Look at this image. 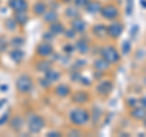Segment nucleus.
<instances>
[{
    "mask_svg": "<svg viewBox=\"0 0 146 137\" xmlns=\"http://www.w3.org/2000/svg\"><path fill=\"white\" fill-rule=\"evenodd\" d=\"M70 121L72 122L73 125H85L86 122L89 121L90 119V115L89 113L85 110V109L83 108H74L72 109V110L70 111Z\"/></svg>",
    "mask_w": 146,
    "mask_h": 137,
    "instance_id": "obj_1",
    "label": "nucleus"
},
{
    "mask_svg": "<svg viewBox=\"0 0 146 137\" xmlns=\"http://www.w3.org/2000/svg\"><path fill=\"white\" fill-rule=\"evenodd\" d=\"M101 58H104L110 64H117L121 60V55L118 53V50L115 47H112V45H106V47L102 48Z\"/></svg>",
    "mask_w": 146,
    "mask_h": 137,
    "instance_id": "obj_2",
    "label": "nucleus"
},
{
    "mask_svg": "<svg viewBox=\"0 0 146 137\" xmlns=\"http://www.w3.org/2000/svg\"><path fill=\"white\" fill-rule=\"evenodd\" d=\"M44 125H45V121L40 115L32 114V115L28 116V129L32 134H39L43 130Z\"/></svg>",
    "mask_w": 146,
    "mask_h": 137,
    "instance_id": "obj_3",
    "label": "nucleus"
},
{
    "mask_svg": "<svg viewBox=\"0 0 146 137\" xmlns=\"http://www.w3.org/2000/svg\"><path fill=\"white\" fill-rule=\"evenodd\" d=\"M16 88L21 93H29L33 89V81H32L29 76L22 75L16 81Z\"/></svg>",
    "mask_w": 146,
    "mask_h": 137,
    "instance_id": "obj_4",
    "label": "nucleus"
},
{
    "mask_svg": "<svg viewBox=\"0 0 146 137\" xmlns=\"http://www.w3.org/2000/svg\"><path fill=\"white\" fill-rule=\"evenodd\" d=\"M100 13L102 15L104 19L113 21V20H116L118 17V15H119V11H118V7L116 5H113V4H107V5L102 6Z\"/></svg>",
    "mask_w": 146,
    "mask_h": 137,
    "instance_id": "obj_5",
    "label": "nucleus"
},
{
    "mask_svg": "<svg viewBox=\"0 0 146 137\" xmlns=\"http://www.w3.org/2000/svg\"><path fill=\"white\" fill-rule=\"evenodd\" d=\"M9 6L15 12H22V11H27L28 4H27L26 0H10L9 1Z\"/></svg>",
    "mask_w": 146,
    "mask_h": 137,
    "instance_id": "obj_6",
    "label": "nucleus"
},
{
    "mask_svg": "<svg viewBox=\"0 0 146 137\" xmlns=\"http://www.w3.org/2000/svg\"><path fill=\"white\" fill-rule=\"evenodd\" d=\"M122 32H123V26L121 24H118V22H112L107 27V33L112 38H118L122 34Z\"/></svg>",
    "mask_w": 146,
    "mask_h": 137,
    "instance_id": "obj_7",
    "label": "nucleus"
},
{
    "mask_svg": "<svg viewBox=\"0 0 146 137\" xmlns=\"http://www.w3.org/2000/svg\"><path fill=\"white\" fill-rule=\"evenodd\" d=\"M96 88H98V92L101 95H107L112 92L113 85H112V82H110V81H102L98 85Z\"/></svg>",
    "mask_w": 146,
    "mask_h": 137,
    "instance_id": "obj_8",
    "label": "nucleus"
},
{
    "mask_svg": "<svg viewBox=\"0 0 146 137\" xmlns=\"http://www.w3.org/2000/svg\"><path fill=\"white\" fill-rule=\"evenodd\" d=\"M131 116H133L135 120H144L146 118V108L143 107V105H135L133 108V110L130 111Z\"/></svg>",
    "mask_w": 146,
    "mask_h": 137,
    "instance_id": "obj_9",
    "label": "nucleus"
},
{
    "mask_svg": "<svg viewBox=\"0 0 146 137\" xmlns=\"http://www.w3.org/2000/svg\"><path fill=\"white\" fill-rule=\"evenodd\" d=\"M71 26H72V28L76 31V33H83V32L85 31V28H86L85 22L82 20V19H79V17H76V19H73Z\"/></svg>",
    "mask_w": 146,
    "mask_h": 137,
    "instance_id": "obj_10",
    "label": "nucleus"
},
{
    "mask_svg": "<svg viewBox=\"0 0 146 137\" xmlns=\"http://www.w3.org/2000/svg\"><path fill=\"white\" fill-rule=\"evenodd\" d=\"M36 53H38L40 56H49L50 54L52 53V47H51V44H49V43H46V42L39 44L38 48H36Z\"/></svg>",
    "mask_w": 146,
    "mask_h": 137,
    "instance_id": "obj_11",
    "label": "nucleus"
},
{
    "mask_svg": "<svg viewBox=\"0 0 146 137\" xmlns=\"http://www.w3.org/2000/svg\"><path fill=\"white\" fill-rule=\"evenodd\" d=\"M94 67L96 68L98 71H100V72H105V71H107L110 68V62H107L104 58H99V59L95 60Z\"/></svg>",
    "mask_w": 146,
    "mask_h": 137,
    "instance_id": "obj_12",
    "label": "nucleus"
},
{
    "mask_svg": "<svg viewBox=\"0 0 146 137\" xmlns=\"http://www.w3.org/2000/svg\"><path fill=\"white\" fill-rule=\"evenodd\" d=\"M85 9H86V11H88L89 13H98V12L101 11L102 6H101V4H100L99 1H96V0H90Z\"/></svg>",
    "mask_w": 146,
    "mask_h": 137,
    "instance_id": "obj_13",
    "label": "nucleus"
},
{
    "mask_svg": "<svg viewBox=\"0 0 146 137\" xmlns=\"http://www.w3.org/2000/svg\"><path fill=\"white\" fill-rule=\"evenodd\" d=\"M22 126H23V119H22L20 115H16L11 119L10 121V127L11 130L13 131H20L22 129Z\"/></svg>",
    "mask_w": 146,
    "mask_h": 137,
    "instance_id": "obj_14",
    "label": "nucleus"
},
{
    "mask_svg": "<svg viewBox=\"0 0 146 137\" xmlns=\"http://www.w3.org/2000/svg\"><path fill=\"white\" fill-rule=\"evenodd\" d=\"M93 33L98 38H105L106 36H108V33H107V27L104 26V25H96V26H94Z\"/></svg>",
    "mask_w": 146,
    "mask_h": 137,
    "instance_id": "obj_15",
    "label": "nucleus"
},
{
    "mask_svg": "<svg viewBox=\"0 0 146 137\" xmlns=\"http://www.w3.org/2000/svg\"><path fill=\"white\" fill-rule=\"evenodd\" d=\"M88 99H89V95L85 92H77L73 94V97H72V100L77 104H83L85 102H88Z\"/></svg>",
    "mask_w": 146,
    "mask_h": 137,
    "instance_id": "obj_16",
    "label": "nucleus"
},
{
    "mask_svg": "<svg viewBox=\"0 0 146 137\" xmlns=\"http://www.w3.org/2000/svg\"><path fill=\"white\" fill-rule=\"evenodd\" d=\"M70 92H71V89H70V87H68L67 85H58L57 87L55 88V93H56L60 98L67 97V95L70 94Z\"/></svg>",
    "mask_w": 146,
    "mask_h": 137,
    "instance_id": "obj_17",
    "label": "nucleus"
},
{
    "mask_svg": "<svg viewBox=\"0 0 146 137\" xmlns=\"http://www.w3.org/2000/svg\"><path fill=\"white\" fill-rule=\"evenodd\" d=\"M48 10V6H46V4H44L43 1H38V3H35L34 4V6H33V11L35 15H38V16H42L44 15L45 12H46Z\"/></svg>",
    "mask_w": 146,
    "mask_h": 137,
    "instance_id": "obj_18",
    "label": "nucleus"
},
{
    "mask_svg": "<svg viewBox=\"0 0 146 137\" xmlns=\"http://www.w3.org/2000/svg\"><path fill=\"white\" fill-rule=\"evenodd\" d=\"M45 79H48L50 81V83H52V82H56L60 80V72L56 71V70H52V68H50L45 72Z\"/></svg>",
    "mask_w": 146,
    "mask_h": 137,
    "instance_id": "obj_19",
    "label": "nucleus"
},
{
    "mask_svg": "<svg viewBox=\"0 0 146 137\" xmlns=\"http://www.w3.org/2000/svg\"><path fill=\"white\" fill-rule=\"evenodd\" d=\"M50 32H51L52 34H61L65 32V27H63L62 24H60V22H52L51 25H50Z\"/></svg>",
    "mask_w": 146,
    "mask_h": 137,
    "instance_id": "obj_20",
    "label": "nucleus"
},
{
    "mask_svg": "<svg viewBox=\"0 0 146 137\" xmlns=\"http://www.w3.org/2000/svg\"><path fill=\"white\" fill-rule=\"evenodd\" d=\"M15 21L18 25H26L27 21H28V16H27L26 11L22 12H15Z\"/></svg>",
    "mask_w": 146,
    "mask_h": 137,
    "instance_id": "obj_21",
    "label": "nucleus"
},
{
    "mask_svg": "<svg viewBox=\"0 0 146 137\" xmlns=\"http://www.w3.org/2000/svg\"><path fill=\"white\" fill-rule=\"evenodd\" d=\"M44 21L45 22H49V24L56 22L57 21V13H56V11H54V10L46 11V12L44 13Z\"/></svg>",
    "mask_w": 146,
    "mask_h": 137,
    "instance_id": "obj_22",
    "label": "nucleus"
},
{
    "mask_svg": "<svg viewBox=\"0 0 146 137\" xmlns=\"http://www.w3.org/2000/svg\"><path fill=\"white\" fill-rule=\"evenodd\" d=\"M76 48H77V50H78L79 53H82V54H85V53H88L89 52V44H88V42L86 40H84V39H80L78 43H77V45H76Z\"/></svg>",
    "mask_w": 146,
    "mask_h": 137,
    "instance_id": "obj_23",
    "label": "nucleus"
},
{
    "mask_svg": "<svg viewBox=\"0 0 146 137\" xmlns=\"http://www.w3.org/2000/svg\"><path fill=\"white\" fill-rule=\"evenodd\" d=\"M10 56L12 58V60L13 61H16V62H20L22 59H23V52L22 50H20L18 48H16V49H13L12 52L10 53Z\"/></svg>",
    "mask_w": 146,
    "mask_h": 137,
    "instance_id": "obj_24",
    "label": "nucleus"
},
{
    "mask_svg": "<svg viewBox=\"0 0 146 137\" xmlns=\"http://www.w3.org/2000/svg\"><path fill=\"white\" fill-rule=\"evenodd\" d=\"M36 67H38L39 71H43V72H46L48 70L51 68V65H50V62L46 61V60H42L36 64Z\"/></svg>",
    "mask_w": 146,
    "mask_h": 137,
    "instance_id": "obj_25",
    "label": "nucleus"
},
{
    "mask_svg": "<svg viewBox=\"0 0 146 137\" xmlns=\"http://www.w3.org/2000/svg\"><path fill=\"white\" fill-rule=\"evenodd\" d=\"M66 15L70 19H76V17H79V10L76 7H68L66 10Z\"/></svg>",
    "mask_w": 146,
    "mask_h": 137,
    "instance_id": "obj_26",
    "label": "nucleus"
},
{
    "mask_svg": "<svg viewBox=\"0 0 146 137\" xmlns=\"http://www.w3.org/2000/svg\"><path fill=\"white\" fill-rule=\"evenodd\" d=\"M16 24H17V22L15 21V19H9L6 21V26H7V28L10 30V31L16 30Z\"/></svg>",
    "mask_w": 146,
    "mask_h": 137,
    "instance_id": "obj_27",
    "label": "nucleus"
},
{
    "mask_svg": "<svg viewBox=\"0 0 146 137\" xmlns=\"http://www.w3.org/2000/svg\"><path fill=\"white\" fill-rule=\"evenodd\" d=\"M65 34L68 39H73L76 37V31L73 28H68V30H65Z\"/></svg>",
    "mask_w": 146,
    "mask_h": 137,
    "instance_id": "obj_28",
    "label": "nucleus"
},
{
    "mask_svg": "<svg viewBox=\"0 0 146 137\" xmlns=\"http://www.w3.org/2000/svg\"><path fill=\"white\" fill-rule=\"evenodd\" d=\"M89 1L90 0H74V4H76V6H78V7H86Z\"/></svg>",
    "mask_w": 146,
    "mask_h": 137,
    "instance_id": "obj_29",
    "label": "nucleus"
},
{
    "mask_svg": "<svg viewBox=\"0 0 146 137\" xmlns=\"http://www.w3.org/2000/svg\"><path fill=\"white\" fill-rule=\"evenodd\" d=\"M6 47H7L6 40L4 38H0V52H4V50L6 49Z\"/></svg>",
    "mask_w": 146,
    "mask_h": 137,
    "instance_id": "obj_30",
    "label": "nucleus"
},
{
    "mask_svg": "<svg viewBox=\"0 0 146 137\" xmlns=\"http://www.w3.org/2000/svg\"><path fill=\"white\" fill-rule=\"evenodd\" d=\"M54 37H55V34H52L50 31L48 32V33H45V34L43 36V38H44L45 40H52V39H54Z\"/></svg>",
    "mask_w": 146,
    "mask_h": 137,
    "instance_id": "obj_31",
    "label": "nucleus"
},
{
    "mask_svg": "<svg viewBox=\"0 0 146 137\" xmlns=\"http://www.w3.org/2000/svg\"><path fill=\"white\" fill-rule=\"evenodd\" d=\"M127 3H128L127 13H128V15H130V12H131V9H133V0H127Z\"/></svg>",
    "mask_w": 146,
    "mask_h": 137,
    "instance_id": "obj_32",
    "label": "nucleus"
},
{
    "mask_svg": "<svg viewBox=\"0 0 146 137\" xmlns=\"http://www.w3.org/2000/svg\"><path fill=\"white\" fill-rule=\"evenodd\" d=\"M46 136H49V137H58V136H61V134L60 132H57V131H50V132L46 134Z\"/></svg>",
    "mask_w": 146,
    "mask_h": 137,
    "instance_id": "obj_33",
    "label": "nucleus"
},
{
    "mask_svg": "<svg viewBox=\"0 0 146 137\" xmlns=\"http://www.w3.org/2000/svg\"><path fill=\"white\" fill-rule=\"evenodd\" d=\"M68 135H70V136H72V135H77V136H80L82 134H80V131H77V130H72V131H70V132H68Z\"/></svg>",
    "mask_w": 146,
    "mask_h": 137,
    "instance_id": "obj_34",
    "label": "nucleus"
},
{
    "mask_svg": "<svg viewBox=\"0 0 146 137\" xmlns=\"http://www.w3.org/2000/svg\"><path fill=\"white\" fill-rule=\"evenodd\" d=\"M65 50H66V52H68V53H72L73 50H74V47H72V45H67Z\"/></svg>",
    "mask_w": 146,
    "mask_h": 137,
    "instance_id": "obj_35",
    "label": "nucleus"
},
{
    "mask_svg": "<svg viewBox=\"0 0 146 137\" xmlns=\"http://www.w3.org/2000/svg\"><path fill=\"white\" fill-rule=\"evenodd\" d=\"M141 102H143V107L146 108V98H143V100H141Z\"/></svg>",
    "mask_w": 146,
    "mask_h": 137,
    "instance_id": "obj_36",
    "label": "nucleus"
},
{
    "mask_svg": "<svg viewBox=\"0 0 146 137\" xmlns=\"http://www.w3.org/2000/svg\"><path fill=\"white\" fill-rule=\"evenodd\" d=\"M144 120H145V121H144V125H145V127H146V118L144 119Z\"/></svg>",
    "mask_w": 146,
    "mask_h": 137,
    "instance_id": "obj_37",
    "label": "nucleus"
}]
</instances>
